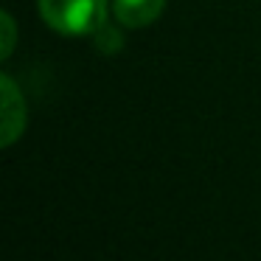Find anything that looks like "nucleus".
Here are the masks:
<instances>
[{"label": "nucleus", "mask_w": 261, "mask_h": 261, "mask_svg": "<svg viewBox=\"0 0 261 261\" xmlns=\"http://www.w3.org/2000/svg\"><path fill=\"white\" fill-rule=\"evenodd\" d=\"M0 23H3V45H0V59H9L12 57V51H14V20H12V14L9 12H3L0 14Z\"/></svg>", "instance_id": "20e7f679"}, {"label": "nucleus", "mask_w": 261, "mask_h": 261, "mask_svg": "<svg viewBox=\"0 0 261 261\" xmlns=\"http://www.w3.org/2000/svg\"><path fill=\"white\" fill-rule=\"evenodd\" d=\"M166 0H113V14L126 29H146L163 14Z\"/></svg>", "instance_id": "7ed1b4c3"}, {"label": "nucleus", "mask_w": 261, "mask_h": 261, "mask_svg": "<svg viewBox=\"0 0 261 261\" xmlns=\"http://www.w3.org/2000/svg\"><path fill=\"white\" fill-rule=\"evenodd\" d=\"M0 146H12L25 129V101L9 73L0 76Z\"/></svg>", "instance_id": "f03ea898"}, {"label": "nucleus", "mask_w": 261, "mask_h": 261, "mask_svg": "<svg viewBox=\"0 0 261 261\" xmlns=\"http://www.w3.org/2000/svg\"><path fill=\"white\" fill-rule=\"evenodd\" d=\"M40 17L57 34L87 37L107 23V0H37Z\"/></svg>", "instance_id": "f257e3e1"}]
</instances>
